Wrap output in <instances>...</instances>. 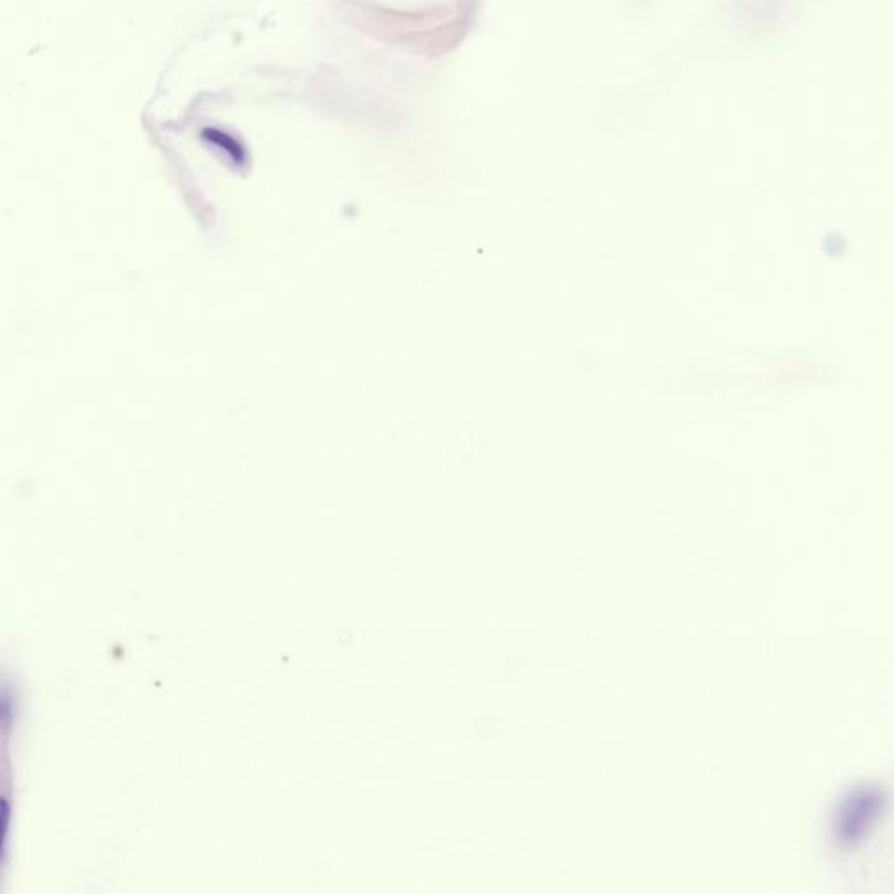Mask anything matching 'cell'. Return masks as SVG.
Instances as JSON below:
<instances>
[{"mask_svg": "<svg viewBox=\"0 0 894 894\" xmlns=\"http://www.w3.org/2000/svg\"><path fill=\"white\" fill-rule=\"evenodd\" d=\"M881 793L874 790L854 791L841 808L836 830L841 841L854 842L874 823L881 811Z\"/></svg>", "mask_w": 894, "mask_h": 894, "instance_id": "obj_1", "label": "cell"}]
</instances>
